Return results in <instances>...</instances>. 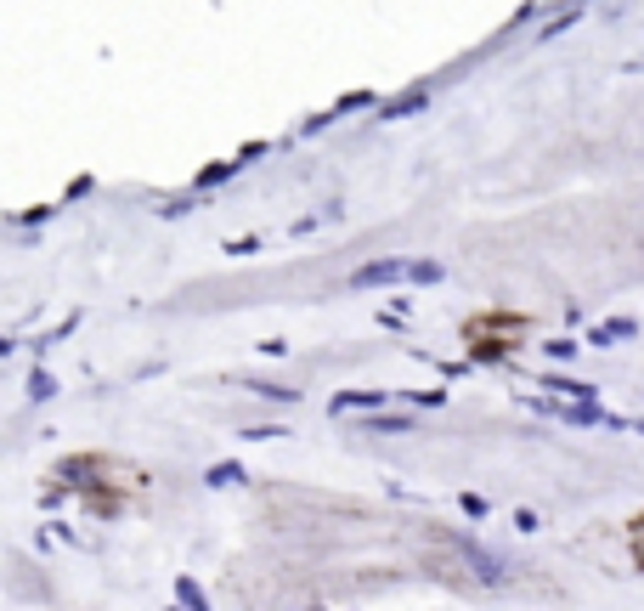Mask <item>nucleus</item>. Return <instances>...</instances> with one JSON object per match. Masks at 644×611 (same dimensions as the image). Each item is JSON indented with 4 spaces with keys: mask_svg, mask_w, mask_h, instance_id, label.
Listing matches in <instances>:
<instances>
[{
    "mask_svg": "<svg viewBox=\"0 0 644 611\" xmlns=\"http://www.w3.org/2000/svg\"><path fill=\"white\" fill-rule=\"evenodd\" d=\"M458 555H464L469 577H475V583H486V589H498L503 577H509V560H503V555H492V549H481L475 538H458Z\"/></svg>",
    "mask_w": 644,
    "mask_h": 611,
    "instance_id": "nucleus-1",
    "label": "nucleus"
},
{
    "mask_svg": "<svg viewBox=\"0 0 644 611\" xmlns=\"http://www.w3.org/2000/svg\"><path fill=\"white\" fill-rule=\"evenodd\" d=\"M412 261H367L362 272H350V289H385V283H402Z\"/></svg>",
    "mask_w": 644,
    "mask_h": 611,
    "instance_id": "nucleus-2",
    "label": "nucleus"
},
{
    "mask_svg": "<svg viewBox=\"0 0 644 611\" xmlns=\"http://www.w3.org/2000/svg\"><path fill=\"white\" fill-rule=\"evenodd\" d=\"M531 408H543V414H560L565 425H617L600 402H531Z\"/></svg>",
    "mask_w": 644,
    "mask_h": 611,
    "instance_id": "nucleus-3",
    "label": "nucleus"
},
{
    "mask_svg": "<svg viewBox=\"0 0 644 611\" xmlns=\"http://www.w3.org/2000/svg\"><path fill=\"white\" fill-rule=\"evenodd\" d=\"M385 402H390L385 391H340V396H334L340 414H373V408H385Z\"/></svg>",
    "mask_w": 644,
    "mask_h": 611,
    "instance_id": "nucleus-4",
    "label": "nucleus"
},
{
    "mask_svg": "<svg viewBox=\"0 0 644 611\" xmlns=\"http://www.w3.org/2000/svg\"><path fill=\"white\" fill-rule=\"evenodd\" d=\"M543 391L571 396V402H593V385H588V379H565V374H543Z\"/></svg>",
    "mask_w": 644,
    "mask_h": 611,
    "instance_id": "nucleus-5",
    "label": "nucleus"
},
{
    "mask_svg": "<svg viewBox=\"0 0 644 611\" xmlns=\"http://www.w3.org/2000/svg\"><path fill=\"white\" fill-rule=\"evenodd\" d=\"M633 334H639L633 317H617V323H600V329L588 334V340H593V345H617V340H633Z\"/></svg>",
    "mask_w": 644,
    "mask_h": 611,
    "instance_id": "nucleus-6",
    "label": "nucleus"
},
{
    "mask_svg": "<svg viewBox=\"0 0 644 611\" xmlns=\"http://www.w3.org/2000/svg\"><path fill=\"white\" fill-rule=\"evenodd\" d=\"M176 600L187 606V611H209V600H204V589H198V577H176Z\"/></svg>",
    "mask_w": 644,
    "mask_h": 611,
    "instance_id": "nucleus-7",
    "label": "nucleus"
},
{
    "mask_svg": "<svg viewBox=\"0 0 644 611\" xmlns=\"http://www.w3.org/2000/svg\"><path fill=\"white\" fill-rule=\"evenodd\" d=\"M209 487H249V476H243V464H215Z\"/></svg>",
    "mask_w": 644,
    "mask_h": 611,
    "instance_id": "nucleus-8",
    "label": "nucleus"
},
{
    "mask_svg": "<svg viewBox=\"0 0 644 611\" xmlns=\"http://www.w3.org/2000/svg\"><path fill=\"white\" fill-rule=\"evenodd\" d=\"M419 108H424V91H407V97L385 102V119H402V114H419Z\"/></svg>",
    "mask_w": 644,
    "mask_h": 611,
    "instance_id": "nucleus-9",
    "label": "nucleus"
},
{
    "mask_svg": "<svg viewBox=\"0 0 644 611\" xmlns=\"http://www.w3.org/2000/svg\"><path fill=\"white\" fill-rule=\"evenodd\" d=\"M407 278H412V283H441L447 272H441L436 261H412V266H407Z\"/></svg>",
    "mask_w": 644,
    "mask_h": 611,
    "instance_id": "nucleus-10",
    "label": "nucleus"
},
{
    "mask_svg": "<svg viewBox=\"0 0 644 611\" xmlns=\"http://www.w3.org/2000/svg\"><path fill=\"white\" fill-rule=\"evenodd\" d=\"M28 396H35V402H45V396H57V379L35 369V379H28Z\"/></svg>",
    "mask_w": 644,
    "mask_h": 611,
    "instance_id": "nucleus-11",
    "label": "nucleus"
},
{
    "mask_svg": "<svg viewBox=\"0 0 644 611\" xmlns=\"http://www.w3.org/2000/svg\"><path fill=\"white\" fill-rule=\"evenodd\" d=\"M402 402H412V408H441V402H447V391H407Z\"/></svg>",
    "mask_w": 644,
    "mask_h": 611,
    "instance_id": "nucleus-12",
    "label": "nucleus"
},
{
    "mask_svg": "<svg viewBox=\"0 0 644 611\" xmlns=\"http://www.w3.org/2000/svg\"><path fill=\"white\" fill-rule=\"evenodd\" d=\"M458 504H464V515H469V521H481V515H486V498H481V493H464Z\"/></svg>",
    "mask_w": 644,
    "mask_h": 611,
    "instance_id": "nucleus-13",
    "label": "nucleus"
},
{
    "mask_svg": "<svg viewBox=\"0 0 644 611\" xmlns=\"http://www.w3.org/2000/svg\"><path fill=\"white\" fill-rule=\"evenodd\" d=\"M226 176H232V171H226V164H209V171L198 176V187H215V181H226Z\"/></svg>",
    "mask_w": 644,
    "mask_h": 611,
    "instance_id": "nucleus-14",
    "label": "nucleus"
},
{
    "mask_svg": "<svg viewBox=\"0 0 644 611\" xmlns=\"http://www.w3.org/2000/svg\"><path fill=\"white\" fill-rule=\"evenodd\" d=\"M373 431H407V419H396V414H379V419H373Z\"/></svg>",
    "mask_w": 644,
    "mask_h": 611,
    "instance_id": "nucleus-15",
    "label": "nucleus"
},
{
    "mask_svg": "<svg viewBox=\"0 0 644 611\" xmlns=\"http://www.w3.org/2000/svg\"><path fill=\"white\" fill-rule=\"evenodd\" d=\"M170 611H176V606H170Z\"/></svg>",
    "mask_w": 644,
    "mask_h": 611,
    "instance_id": "nucleus-16",
    "label": "nucleus"
}]
</instances>
